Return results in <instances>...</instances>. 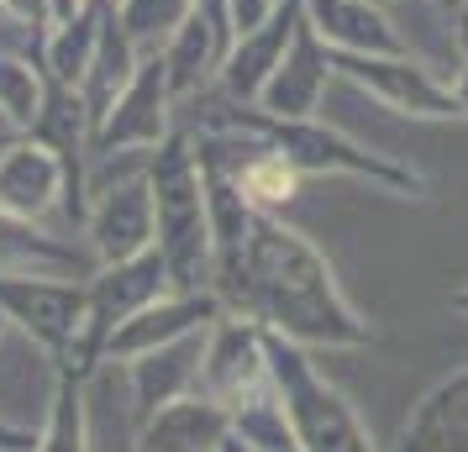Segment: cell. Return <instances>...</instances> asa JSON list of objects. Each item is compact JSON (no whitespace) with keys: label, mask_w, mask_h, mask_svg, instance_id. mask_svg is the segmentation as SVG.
Instances as JSON below:
<instances>
[{"label":"cell","mask_w":468,"mask_h":452,"mask_svg":"<svg viewBox=\"0 0 468 452\" xmlns=\"http://www.w3.org/2000/svg\"><path fill=\"white\" fill-rule=\"evenodd\" d=\"M211 295L221 300L227 316H248L263 331H279L311 352H347V347L374 342V326L347 300L326 253L305 232L263 211H258L242 253L216 263Z\"/></svg>","instance_id":"6da1fadb"},{"label":"cell","mask_w":468,"mask_h":452,"mask_svg":"<svg viewBox=\"0 0 468 452\" xmlns=\"http://www.w3.org/2000/svg\"><path fill=\"white\" fill-rule=\"evenodd\" d=\"M148 190L153 221H158V253L169 263L174 289H211L216 279V242L211 211H206V173L195 158V137L174 127L148 152Z\"/></svg>","instance_id":"7a4b0ae2"},{"label":"cell","mask_w":468,"mask_h":452,"mask_svg":"<svg viewBox=\"0 0 468 452\" xmlns=\"http://www.w3.org/2000/svg\"><path fill=\"white\" fill-rule=\"evenodd\" d=\"M263 347H269L274 394L284 405V415H290V426H295L300 447L305 452H379L368 426H363L358 405L316 368L311 347L290 342L279 331H263Z\"/></svg>","instance_id":"3957f363"},{"label":"cell","mask_w":468,"mask_h":452,"mask_svg":"<svg viewBox=\"0 0 468 452\" xmlns=\"http://www.w3.org/2000/svg\"><path fill=\"white\" fill-rule=\"evenodd\" d=\"M169 289H174V279L158 247L137 253V258H122V263H95V274L85 279V331H80L74 352L58 368L90 379L95 368L106 363V347L116 337V326H127L143 305L164 300Z\"/></svg>","instance_id":"277c9868"},{"label":"cell","mask_w":468,"mask_h":452,"mask_svg":"<svg viewBox=\"0 0 468 452\" xmlns=\"http://www.w3.org/2000/svg\"><path fill=\"white\" fill-rule=\"evenodd\" d=\"M0 316L11 331L37 342L64 363L80 331H85V279H53V274H0Z\"/></svg>","instance_id":"5b68a950"},{"label":"cell","mask_w":468,"mask_h":452,"mask_svg":"<svg viewBox=\"0 0 468 452\" xmlns=\"http://www.w3.org/2000/svg\"><path fill=\"white\" fill-rule=\"evenodd\" d=\"M337 79H347L368 100L400 110V116H421V121L463 116L452 85H447L437 68H426L416 53H337Z\"/></svg>","instance_id":"8992f818"},{"label":"cell","mask_w":468,"mask_h":452,"mask_svg":"<svg viewBox=\"0 0 468 452\" xmlns=\"http://www.w3.org/2000/svg\"><path fill=\"white\" fill-rule=\"evenodd\" d=\"M179 127L174 116V89L169 68L158 53H143V64L132 74V85L116 95L111 116L90 137V158H111V152H153L169 131Z\"/></svg>","instance_id":"52a82bcc"},{"label":"cell","mask_w":468,"mask_h":452,"mask_svg":"<svg viewBox=\"0 0 468 452\" xmlns=\"http://www.w3.org/2000/svg\"><path fill=\"white\" fill-rule=\"evenodd\" d=\"M85 247L95 253V263H122L158 247V221H153V190H148V169L111 179L95 190L85 215Z\"/></svg>","instance_id":"ba28073f"},{"label":"cell","mask_w":468,"mask_h":452,"mask_svg":"<svg viewBox=\"0 0 468 452\" xmlns=\"http://www.w3.org/2000/svg\"><path fill=\"white\" fill-rule=\"evenodd\" d=\"M269 347H263V326L248 316H221L206 331V358H200V389L221 400V405H242L258 389H269Z\"/></svg>","instance_id":"9c48e42d"},{"label":"cell","mask_w":468,"mask_h":452,"mask_svg":"<svg viewBox=\"0 0 468 452\" xmlns=\"http://www.w3.org/2000/svg\"><path fill=\"white\" fill-rule=\"evenodd\" d=\"M332 79H337V53L321 43V32L300 16L295 37L284 47V58H279V68L269 74V85L258 95V110H263V116H279V121L316 116Z\"/></svg>","instance_id":"30bf717a"},{"label":"cell","mask_w":468,"mask_h":452,"mask_svg":"<svg viewBox=\"0 0 468 452\" xmlns=\"http://www.w3.org/2000/svg\"><path fill=\"white\" fill-rule=\"evenodd\" d=\"M227 316L221 300H216L211 289H169L164 300L143 305L127 326H116V337H111L106 358L111 363H127V358H143L153 347H169L179 337H195V331H206Z\"/></svg>","instance_id":"8fae6325"},{"label":"cell","mask_w":468,"mask_h":452,"mask_svg":"<svg viewBox=\"0 0 468 452\" xmlns=\"http://www.w3.org/2000/svg\"><path fill=\"white\" fill-rule=\"evenodd\" d=\"M64 190H69V169L48 142L22 131L0 148V211L43 221V215L64 211Z\"/></svg>","instance_id":"7c38bea8"},{"label":"cell","mask_w":468,"mask_h":452,"mask_svg":"<svg viewBox=\"0 0 468 452\" xmlns=\"http://www.w3.org/2000/svg\"><path fill=\"white\" fill-rule=\"evenodd\" d=\"M211 331V326H206ZM206 331H195V337H179L169 347H153L143 358H127V389H132V415H137V426L148 421L153 410L174 405V400H185L200 389V358H206Z\"/></svg>","instance_id":"4fadbf2b"},{"label":"cell","mask_w":468,"mask_h":452,"mask_svg":"<svg viewBox=\"0 0 468 452\" xmlns=\"http://www.w3.org/2000/svg\"><path fill=\"white\" fill-rule=\"evenodd\" d=\"M300 16H305V0H279L269 22L253 26V32H242V37L232 43L227 64H221V74H216V85L227 89L232 100H242V106H258L269 74L279 68L284 47H290V37H295Z\"/></svg>","instance_id":"5bb4252c"},{"label":"cell","mask_w":468,"mask_h":452,"mask_svg":"<svg viewBox=\"0 0 468 452\" xmlns=\"http://www.w3.org/2000/svg\"><path fill=\"white\" fill-rule=\"evenodd\" d=\"M0 274H53V279H90L95 253L85 242L48 232L43 221L0 211Z\"/></svg>","instance_id":"9a60e30c"},{"label":"cell","mask_w":468,"mask_h":452,"mask_svg":"<svg viewBox=\"0 0 468 452\" xmlns=\"http://www.w3.org/2000/svg\"><path fill=\"white\" fill-rule=\"evenodd\" d=\"M227 436H232V405H221L206 389H195L185 400L153 410L143 421V431H137V447L143 452H221Z\"/></svg>","instance_id":"2e32d148"},{"label":"cell","mask_w":468,"mask_h":452,"mask_svg":"<svg viewBox=\"0 0 468 452\" xmlns=\"http://www.w3.org/2000/svg\"><path fill=\"white\" fill-rule=\"evenodd\" d=\"M305 22L332 53H410L379 0H305Z\"/></svg>","instance_id":"e0dca14e"},{"label":"cell","mask_w":468,"mask_h":452,"mask_svg":"<svg viewBox=\"0 0 468 452\" xmlns=\"http://www.w3.org/2000/svg\"><path fill=\"white\" fill-rule=\"evenodd\" d=\"M389 452H468V363L426 389Z\"/></svg>","instance_id":"ac0fdd59"},{"label":"cell","mask_w":468,"mask_h":452,"mask_svg":"<svg viewBox=\"0 0 468 452\" xmlns=\"http://www.w3.org/2000/svg\"><path fill=\"white\" fill-rule=\"evenodd\" d=\"M227 53L232 47L216 37V26L206 22V16H185V22L174 26V37L164 43V68H169V89H174V106L179 100H190V95H200L206 85H216V74H221V64H227Z\"/></svg>","instance_id":"d6986e66"},{"label":"cell","mask_w":468,"mask_h":452,"mask_svg":"<svg viewBox=\"0 0 468 452\" xmlns=\"http://www.w3.org/2000/svg\"><path fill=\"white\" fill-rule=\"evenodd\" d=\"M111 5L106 0H85L69 22H53L43 37V74L53 85H69L80 89L90 74V58H95V47H101V26H106Z\"/></svg>","instance_id":"ffe728a7"},{"label":"cell","mask_w":468,"mask_h":452,"mask_svg":"<svg viewBox=\"0 0 468 452\" xmlns=\"http://www.w3.org/2000/svg\"><path fill=\"white\" fill-rule=\"evenodd\" d=\"M137 64H143V53H137V43L127 37V26L116 22V5H111L106 26H101V47H95V58H90L85 85H80V95H85V110H90V121H95V127L111 116L116 95L132 85Z\"/></svg>","instance_id":"44dd1931"},{"label":"cell","mask_w":468,"mask_h":452,"mask_svg":"<svg viewBox=\"0 0 468 452\" xmlns=\"http://www.w3.org/2000/svg\"><path fill=\"white\" fill-rule=\"evenodd\" d=\"M32 452H95V431H90V389L80 373L58 368L53 379V400H48L43 431Z\"/></svg>","instance_id":"7402d4cb"},{"label":"cell","mask_w":468,"mask_h":452,"mask_svg":"<svg viewBox=\"0 0 468 452\" xmlns=\"http://www.w3.org/2000/svg\"><path fill=\"white\" fill-rule=\"evenodd\" d=\"M300 179L305 173L284 158V152L263 137L248 158H242V169H237V190L248 194V205L253 211H263V215H279V205H290L300 194Z\"/></svg>","instance_id":"603a6c76"},{"label":"cell","mask_w":468,"mask_h":452,"mask_svg":"<svg viewBox=\"0 0 468 452\" xmlns=\"http://www.w3.org/2000/svg\"><path fill=\"white\" fill-rule=\"evenodd\" d=\"M48 95V74L37 58L27 53H0V127H11V137L32 131L37 110Z\"/></svg>","instance_id":"cb8c5ba5"},{"label":"cell","mask_w":468,"mask_h":452,"mask_svg":"<svg viewBox=\"0 0 468 452\" xmlns=\"http://www.w3.org/2000/svg\"><path fill=\"white\" fill-rule=\"evenodd\" d=\"M185 16H190V0H116V22L127 26L137 53H164Z\"/></svg>","instance_id":"d4e9b609"},{"label":"cell","mask_w":468,"mask_h":452,"mask_svg":"<svg viewBox=\"0 0 468 452\" xmlns=\"http://www.w3.org/2000/svg\"><path fill=\"white\" fill-rule=\"evenodd\" d=\"M0 5H5V16H11V22L32 26V32H48V26L58 22L53 0H0Z\"/></svg>","instance_id":"484cf974"},{"label":"cell","mask_w":468,"mask_h":452,"mask_svg":"<svg viewBox=\"0 0 468 452\" xmlns=\"http://www.w3.org/2000/svg\"><path fill=\"white\" fill-rule=\"evenodd\" d=\"M274 5H279V0H232V26H237V37L269 22V16H274Z\"/></svg>","instance_id":"4316f807"},{"label":"cell","mask_w":468,"mask_h":452,"mask_svg":"<svg viewBox=\"0 0 468 452\" xmlns=\"http://www.w3.org/2000/svg\"><path fill=\"white\" fill-rule=\"evenodd\" d=\"M32 447H37V431H27L0 415V452H32Z\"/></svg>","instance_id":"83f0119b"},{"label":"cell","mask_w":468,"mask_h":452,"mask_svg":"<svg viewBox=\"0 0 468 452\" xmlns=\"http://www.w3.org/2000/svg\"><path fill=\"white\" fill-rule=\"evenodd\" d=\"M452 47H458V64H468V5L452 11Z\"/></svg>","instance_id":"f1b7e54d"},{"label":"cell","mask_w":468,"mask_h":452,"mask_svg":"<svg viewBox=\"0 0 468 452\" xmlns=\"http://www.w3.org/2000/svg\"><path fill=\"white\" fill-rule=\"evenodd\" d=\"M447 85H452V95H458V106H463V116H468V64L458 68V74H452Z\"/></svg>","instance_id":"f546056e"},{"label":"cell","mask_w":468,"mask_h":452,"mask_svg":"<svg viewBox=\"0 0 468 452\" xmlns=\"http://www.w3.org/2000/svg\"><path fill=\"white\" fill-rule=\"evenodd\" d=\"M452 310H468V284L463 289H452Z\"/></svg>","instance_id":"4dcf8cb0"},{"label":"cell","mask_w":468,"mask_h":452,"mask_svg":"<svg viewBox=\"0 0 468 452\" xmlns=\"http://www.w3.org/2000/svg\"><path fill=\"white\" fill-rule=\"evenodd\" d=\"M437 5H442V11H447V16H452V11H463V5H468V0H437Z\"/></svg>","instance_id":"1f68e13d"},{"label":"cell","mask_w":468,"mask_h":452,"mask_svg":"<svg viewBox=\"0 0 468 452\" xmlns=\"http://www.w3.org/2000/svg\"><path fill=\"white\" fill-rule=\"evenodd\" d=\"M5 331H11V326H5V316H0V337H5Z\"/></svg>","instance_id":"d6a6232c"},{"label":"cell","mask_w":468,"mask_h":452,"mask_svg":"<svg viewBox=\"0 0 468 452\" xmlns=\"http://www.w3.org/2000/svg\"><path fill=\"white\" fill-rule=\"evenodd\" d=\"M0 16H5V5H0Z\"/></svg>","instance_id":"836d02e7"},{"label":"cell","mask_w":468,"mask_h":452,"mask_svg":"<svg viewBox=\"0 0 468 452\" xmlns=\"http://www.w3.org/2000/svg\"><path fill=\"white\" fill-rule=\"evenodd\" d=\"M106 5H116V0H106Z\"/></svg>","instance_id":"e575fe53"},{"label":"cell","mask_w":468,"mask_h":452,"mask_svg":"<svg viewBox=\"0 0 468 452\" xmlns=\"http://www.w3.org/2000/svg\"><path fill=\"white\" fill-rule=\"evenodd\" d=\"M379 5H389V0H379Z\"/></svg>","instance_id":"d590c367"}]
</instances>
